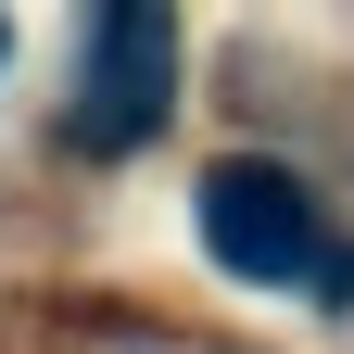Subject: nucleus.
<instances>
[{"label":"nucleus","mask_w":354,"mask_h":354,"mask_svg":"<svg viewBox=\"0 0 354 354\" xmlns=\"http://www.w3.org/2000/svg\"><path fill=\"white\" fill-rule=\"evenodd\" d=\"M203 253L228 266V279L253 291H354V253L329 241V215L317 190H304L291 165H266V152H228V165H203Z\"/></svg>","instance_id":"nucleus-1"},{"label":"nucleus","mask_w":354,"mask_h":354,"mask_svg":"<svg viewBox=\"0 0 354 354\" xmlns=\"http://www.w3.org/2000/svg\"><path fill=\"white\" fill-rule=\"evenodd\" d=\"M165 76H177V26L165 0H102L88 13V51H76V152H140L165 127Z\"/></svg>","instance_id":"nucleus-2"},{"label":"nucleus","mask_w":354,"mask_h":354,"mask_svg":"<svg viewBox=\"0 0 354 354\" xmlns=\"http://www.w3.org/2000/svg\"><path fill=\"white\" fill-rule=\"evenodd\" d=\"M0 64H13V26H0Z\"/></svg>","instance_id":"nucleus-3"}]
</instances>
